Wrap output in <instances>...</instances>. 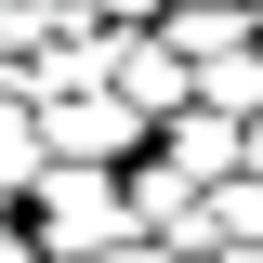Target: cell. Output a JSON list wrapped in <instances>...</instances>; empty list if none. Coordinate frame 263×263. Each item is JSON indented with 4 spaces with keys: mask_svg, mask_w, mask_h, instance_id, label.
Instances as JSON below:
<instances>
[{
    "mask_svg": "<svg viewBox=\"0 0 263 263\" xmlns=\"http://www.w3.org/2000/svg\"><path fill=\"white\" fill-rule=\"evenodd\" d=\"M184 92L211 105V119L250 132V119H263V40H237V53H211V66H184Z\"/></svg>",
    "mask_w": 263,
    "mask_h": 263,
    "instance_id": "2",
    "label": "cell"
},
{
    "mask_svg": "<svg viewBox=\"0 0 263 263\" xmlns=\"http://www.w3.org/2000/svg\"><path fill=\"white\" fill-rule=\"evenodd\" d=\"M105 263H158V250H145V237H132V250H105Z\"/></svg>",
    "mask_w": 263,
    "mask_h": 263,
    "instance_id": "4",
    "label": "cell"
},
{
    "mask_svg": "<svg viewBox=\"0 0 263 263\" xmlns=\"http://www.w3.org/2000/svg\"><path fill=\"white\" fill-rule=\"evenodd\" d=\"M40 184V105H27V79L0 66V211Z\"/></svg>",
    "mask_w": 263,
    "mask_h": 263,
    "instance_id": "3",
    "label": "cell"
},
{
    "mask_svg": "<svg viewBox=\"0 0 263 263\" xmlns=\"http://www.w3.org/2000/svg\"><path fill=\"white\" fill-rule=\"evenodd\" d=\"M13 224H27V263H105V250H132L119 171H40L13 197Z\"/></svg>",
    "mask_w": 263,
    "mask_h": 263,
    "instance_id": "1",
    "label": "cell"
}]
</instances>
